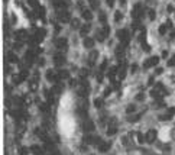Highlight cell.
<instances>
[{
	"label": "cell",
	"mask_w": 175,
	"mask_h": 155,
	"mask_svg": "<svg viewBox=\"0 0 175 155\" xmlns=\"http://www.w3.org/2000/svg\"><path fill=\"white\" fill-rule=\"evenodd\" d=\"M136 70H138V65H136V64H133V65H132V71H133V73H135V71H136Z\"/></svg>",
	"instance_id": "ee69618b"
},
{
	"label": "cell",
	"mask_w": 175,
	"mask_h": 155,
	"mask_svg": "<svg viewBox=\"0 0 175 155\" xmlns=\"http://www.w3.org/2000/svg\"><path fill=\"white\" fill-rule=\"evenodd\" d=\"M110 146H112L110 142H101V143L99 145V149H100L101 152H107V151L110 149Z\"/></svg>",
	"instance_id": "9c48e42d"
},
{
	"label": "cell",
	"mask_w": 175,
	"mask_h": 155,
	"mask_svg": "<svg viewBox=\"0 0 175 155\" xmlns=\"http://www.w3.org/2000/svg\"><path fill=\"white\" fill-rule=\"evenodd\" d=\"M69 84H71V87H72V86H75V84H77V81H75V80H71V83H69Z\"/></svg>",
	"instance_id": "bcb514c9"
},
{
	"label": "cell",
	"mask_w": 175,
	"mask_h": 155,
	"mask_svg": "<svg viewBox=\"0 0 175 155\" xmlns=\"http://www.w3.org/2000/svg\"><path fill=\"white\" fill-rule=\"evenodd\" d=\"M97 80H99V81H100V83H101V81H103V71H100V73H99V74H97Z\"/></svg>",
	"instance_id": "74e56055"
},
{
	"label": "cell",
	"mask_w": 175,
	"mask_h": 155,
	"mask_svg": "<svg viewBox=\"0 0 175 155\" xmlns=\"http://www.w3.org/2000/svg\"><path fill=\"white\" fill-rule=\"evenodd\" d=\"M94 104H96V107H101V104H103V100H101V99H97V100L94 102Z\"/></svg>",
	"instance_id": "836d02e7"
},
{
	"label": "cell",
	"mask_w": 175,
	"mask_h": 155,
	"mask_svg": "<svg viewBox=\"0 0 175 155\" xmlns=\"http://www.w3.org/2000/svg\"><path fill=\"white\" fill-rule=\"evenodd\" d=\"M93 45H94V39H91V38H85L84 39V47L85 48H93Z\"/></svg>",
	"instance_id": "7c38bea8"
},
{
	"label": "cell",
	"mask_w": 175,
	"mask_h": 155,
	"mask_svg": "<svg viewBox=\"0 0 175 155\" xmlns=\"http://www.w3.org/2000/svg\"><path fill=\"white\" fill-rule=\"evenodd\" d=\"M158 62H159V58L158 57H152V58H149L148 61H145V64H143V68H150V67H153V65H158Z\"/></svg>",
	"instance_id": "7a4b0ae2"
},
{
	"label": "cell",
	"mask_w": 175,
	"mask_h": 155,
	"mask_svg": "<svg viewBox=\"0 0 175 155\" xmlns=\"http://www.w3.org/2000/svg\"><path fill=\"white\" fill-rule=\"evenodd\" d=\"M168 65H169V67H174V65H175V57H174V58L168 62Z\"/></svg>",
	"instance_id": "ab89813d"
},
{
	"label": "cell",
	"mask_w": 175,
	"mask_h": 155,
	"mask_svg": "<svg viewBox=\"0 0 175 155\" xmlns=\"http://www.w3.org/2000/svg\"><path fill=\"white\" fill-rule=\"evenodd\" d=\"M162 73V68H156V74H161Z\"/></svg>",
	"instance_id": "7dc6e473"
},
{
	"label": "cell",
	"mask_w": 175,
	"mask_h": 155,
	"mask_svg": "<svg viewBox=\"0 0 175 155\" xmlns=\"http://www.w3.org/2000/svg\"><path fill=\"white\" fill-rule=\"evenodd\" d=\"M54 61H55V64H57L58 67H61V65L65 64V57H64L62 54H57V55L54 57Z\"/></svg>",
	"instance_id": "8992f818"
},
{
	"label": "cell",
	"mask_w": 175,
	"mask_h": 155,
	"mask_svg": "<svg viewBox=\"0 0 175 155\" xmlns=\"http://www.w3.org/2000/svg\"><path fill=\"white\" fill-rule=\"evenodd\" d=\"M96 38H97V41H104L107 38V35L104 34V31H99L97 35H96Z\"/></svg>",
	"instance_id": "2e32d148"
},
{
	"label": "cell",
	"mask_w": 175,
	"mask_h": 155,
	"mask_svg": "<svg viewBox=\"0 0 175 155\" xmlns=\"http://www.w3.org/2000/svg\"><path fill=\"white\" fill-rule=\"evenodd\" d=\"M71 26H72L74 29L80 28V19H72V22H71Z\"/></svg>",
	"instance_id": "603a6c76"
},
{
	"label": "cell",
	"mask_w": 175,
	"mask_h": 155,
	"mask_svg": "<svg viewBox=\"0 0 175 155\" xmlns=\"http://www.w3.org/2000/svg\"><path fill=\"white\" fill-rule=\"evenodd\" d=\"M16 38H18V39L26 38V32H25V31H18V32H16Z\"/></svg>",
	"instance_id": "ffe728a7"
},
{
	"label": "cell",
	"mask_w": 175,
	"mask_h": 155,
	"mask_svg": "<svg viewBox=\"0 0 175 155\" xmlns=\"http://www.w3.org/2000/svg\"><path fill=\"white\" fill-rule=\"evenodd\" d=\"M32 151H33V154H35V155H42V152H41V149H39L38 146H33V149H32Z\"/></svg>",
	"instance_id": "d6a6232c"
},
{
	"label": "cell",
	"mask_w": 175,
	"mask_h": 155,
	"mask_svg": "<svg viewBox=\"0 0 175 155\" xmlns=\"http://www.w3.org/2000/svg\"><path fill=\"white\" fill-rule=\"evenodd\" d=\"M89 31H90V25L89 23H87V25H84L82 28H81V36H84V35H87V34H89Z\"/></svg>",
	"instance_id": "ac0fdd59"
},
{
	"label": "cell",
	"mask_w": 175,
	"mask_h": 155,
	"mask_svg": "<svg viewBox=\"0 0 175 155\" xmlns=\"http://www.w3.org/2000/svg\"><path fill=\"white\" fill-rule=\"evenodd\" d=\"M29 5H31L32 8H35V9H38V8H39V3H38V0H29Z\"/></svg>",
	"instance_id": "4316f807"
},
{
	"label": "cell",
	"mask_w": 175,
	"mask_h": 155,
	"mask_svg": "<svg viewBox=\"0 0 175 155\" xmlns=\"http://www.w3.org/2000/svg\"><path fill=\"white\" fill-rule=\"evenodd\" d=\"M84 142H85V143H93V145H94V142H96V136H93V135H87V136H84Z\"/></svg>",
	"instance_id": "4fadbf2b"
},
{
	"label": "cell",
	"mask_w": 175,
	"mask_h": 155,
	"mask_svg": "<svg viewBox=\"0 0 175 155\" xmlns=\"http://www.w3.org/2000/svg\"><path fill=\"white\" fill-rule=\"evenodd\" d=\"M171 117H172V113H169V112H168V115H161V116H159L161 120H169Z\"/></svg>",
	"instance_id": "cb8c5ba5"
},
{
	"label": "cell",
	"mask_w": 175,
	"mask_h": 155,
	"mask_svg": "<svg viewBox=\"0 0 175 155\" xmlns=\"http://www.w3.org/2000/svg\"><path fill=\"white\" fill-rule=\"evenodd\" d=\"M107 2V5L110 6V8H113V5H114V0H106Z\"/></svg>",
	"instance_id": "60d3db41"
},
{
	"label": "cell",
	"mask_w": 175,
	"mask_h": 155,
	"mask_svg": "<svg viewBox=\"0 0 175 155\" xmlns=\"http://www.w3.org/2000/svg\"><path fill=\"white\" fill-rule=\"evenodd\" d=\"M162 57H163V58H166V57H168V52H166V51H163V52H162Z\"/></svg>",
	"instance_id": "f6af8a7d"
},
{
	"label": "cell",
	"mask_w": 175,
	"mask_h": 155,
	"mask_svg": "<svg viewBox=\"0 0 175 155\" xmlns=\"http://www.w3.org/2000/svg\"><path fill=\"white\" fill-rule=\"evenodd\" d=\"M52 155H61L59 152H57V151H52Z\"/></svg>",
	"instance_id": "681fc988"
},
{
	"label": "cell",
	"mask_w": 175,
	"mask_h": 155,
	"mask_svg": "<svg viewBox=\"0 0 175 155\" xmlns=\"http://www.w3.org/2000/svg\"><path fill=\"white\" fill-rule=\"evenodd\" d=\"M97 57H99V52H97V51H93V52L90 54V58H89V62H90V65H93V64L96 62Z\"/></svg>",
	"instance_id": "8fae6325"
},
{
	"label": "cell",
	"mask_w": 175,
	"mask_h": 155,
	"mask_svg": "<svg viewBox=\"0 0 175 155\" xmlns=\"http://www.w3.org/2000/svg\"><path fill=\"white\" fill-rule=\"evenodd\" d=\"M54 90H55V93H59V91H62V86H59V84H57V86L54 87Z\"/></svg>",
	"instance_id": "d590c367"
},
{
	"label": "cell",
	"mask_w": 175,
	"mask_h": 155,
	"mask_svg": "<svg viewBox=\"0 0 175 155\" xmlns=\"http://www.w3.org/2000/svg\"><path fill=\"white\" fill-rule=\"evenodd\" d=\"M135 110H136V106L135 104H129L127 106V113H133Z\"/></svg>",
	"instance_id": "f546056e"
},
{
	"label": "cell",
	"mask_w": 175,
	"mask_h": 155,
	"mask_svg": "<svg viewBox=\"0 0 175 155\" xmlns=\"http://www.w3.org/2000/svg\"><path fill=\"white\" fill-rule=\"evenodd\" d=\"M175 38V31H172V34H171V39H174Z\"/></svg>",
	"instance_id": "c3c4849f"
},
{
	"label": "cell",
	"mask_w": 175,
	"mask_h": 155,
	"mask_svg": "<svg viewBox=\"0 0 175 155\" xmlns=\"http://www.w3.org/2000/svg\"><path fill=\"white\" fill-rule=\"evenodd\" d=\"M140 116H142L140 113H139V115H135V116H129V120H130V122H138V120L140 119Z\"/></svg>",
	"instance_id": "d4e9b609"
},
{
	"label": "cell",
	"mask_w": 175,
	"mask_h": 155,
	"mask_svg": "<svg viewBox=\"0 0 175 155\" xmlns=\"http://www.w3.org/2000/svg\"><path fill=\"white\" fill-rule=\"evenodd\" d=\"M78 94H80L81 97H82V96L85 97V96H87V88H80V90H78Z\"/></svg>",
	"instance_id": "1f68e13d"
},
{
	"label": "cell",
	"mask_w": 175,
	"mask_h": 155,
	"mask_svg": "<svg viewBox=\"0 0 175 155\" xmlns=\"http://www.w3.org/2000/svg\"><path fill=\"white\" fill-rule=\"evenodd\" d=\"M7 60H9V62H12V64L18 62V57H16L15 54H12V52H10V54L7 55Z\"/></svg>",
	"instance_id": "d6986e66"
},
{
	"label": "cell",
	"mask_w": 175,
	"mask_h": 155,
	"mask_svg": "<svg viewBox=\"0 0 175 155\" xmlns=\"http://www.w3.org/2000/svg\"><path fill=\"white\" fill-rule=\"evenodd\" d=\"M103 31H104V34L109 36V34H110V28H109V25H104V28H103Z\"/></svg>",
	"instance_id": "e575fe53"
},
{
	"label": "cell",
	"mask_w": 175,
	"mask_h": 155,
	"mask_svg": "<svg viewBox=\"0 0 175 155\" xmlns=\"http://www.w3.org/2000/svg\"><path fill=\"white\" fill-rule=\"evenodd\" d=\"M166 29H168V26L161 25V26H159V34H161V35H165V34H166Z\"/></svg>",
	"instance_id": "83f0119b"
},
{
	"label": "cell",
	"mask_w": 175,
	"mask_h": 155,
	"mask_svg": "<svg viewBox=\"0 0 175 155\" xmlns=\"http://www.w3.org/2000/svg\"><path fill=\"white\" fill-rule=\"evenodd\" d=\"M136 99H138V100H143V93H139Z\"/></svg>",
	"instance_id": "b9f144b4"
},
{
	"label": "cell",
	"mask_w": 175,
	"mask_h": 155,
	"mask_svg": "<svg viewBox=\"0 0 175 155\" xmlns=\"http://www.w3.org/2000/svg\"><path fill=\"white\" fill-rule=\"evenodd\" d=\"M156 139V130H153V129H150L148 133H146V142H149V143H152L153 141Z\"/></svg>",
	"instance_id": "52a82bcc"
},
{
	"label": "cell",
	"mask_w": 175,
	"mask_h": 155,
	"mask_svg": "<svg viewBox=\"0 0 175 155\" xmlns=\"http://www.w3.org/2000/svg\"><path fill=\"white\" fill-rule=\"evenodd\" d=\"M100 22H101L103 25H106V22H107V16H106L104 12H100Z\"/></svg>",
	"instance_id": "44dd1931"
},
{
	"label": "cell",
	"mask_w": 175,
	"mask_h": 155,
	"mask_svg": "<svg viewBox=\"0 0 175 155\" xmlns=\"http://www.w3.org/2000/svg\"><path fill=\"white\" fill-rule=\"evenodd\" d=\"M87 74H89V71H87V70H81V75H87Z\"/></svg>",
	"instance_id": "7bdbcfd3"
},
{
	"label": "cell",
	"mask_w": 175,
	"mask_h": 155,
	"mask_svg": "<svg viewBox=\"0 0 175 155\" xmlns=\"http://www.w3.org/2000/svg\"><path fill=\"white\" fill-rule=\"evenodd\" d=\"M25 58H26V60H28L29 62H32V61H33V54H32V52H28Z\"/></svg>",
	"instance_id": "4dcf8cb0"
},
{
	"label": "cell",
	"mask_w": 175,
	"mask_h": 155,
	"mask_svg": "<svg viewBox=\"0 0 175 155\" xmlns=\"http://www.w3.org/2000/svg\"><path fill=\"white\" fill-rule=\"evenodd\" d=\"M81 15H82V18H84L85 21H91V19H93V13H91L89 9H84V10L81 12Z\"/></svg>",
	"instance_id": "30bf717a"
},
{
	"label": "cell",
	"mask_w": 175,
	"mask_h": 155,
	"mask_svg": "<svg viewBox=\"0 0 175 155\" xmlns=\"http://www.w3.org/2000/svg\"><path fill=\"white\" fill-rule=\"evenodd\" d=\"M117 38H119V39H122L123 42H127V39H129V32H127L126 29L117 31Z\"/></svg>",
	"instance_id": "3957f363"
},
{
	"label": "cell",
	"mask_w": 175,
	"mask_h": 155,
	"mask_svg": "<svg viewBox=\"0 0 175 155\" xmlns=\"http://www.w3.org/2000/svg\"><path fill=\"white\" fill-rule=\"evenodd\" d=\"M94 128H96V126H94V123H93L91 120H87V122L82 125V129H84L85 132H91V130H94Z\"/></svg>",
	"instance_id": "ba28073f"
},
{
	"label": "cell",
	"mask_w": 175,
	"mask_h": 155,
	"mask_svg": "<svg viewBox=\"0 0 175 155\" xmlns=\"http://www.w3.org/2000/svg\"><path fill=\"white\" fill-rule=\"evenodd\" d=\"M155 16H156L155 10H150V12H149V18H150V21H153V19H155Z\"/></svg>",
	"instance_id": "8d00e7d4"
},
{
	"label": "cell",
	"mask_w": 175,
	"mask_h": 155,
	"mask_svg": "<svg viewBox=\"0 0 175 155\" xmlns=\"http://www.w3.org/2000/svg\"><path fill=\"white\" fill-rule=\"evenodd\" d=\"M89 2H90V5H91L93 9H97L99 8V0H89Z\"/></svg>",
	"instance_id": "484cf974"
},
{
	"label": "cell",
	"mask_w": 175,
	"mask_h": 155,
	"mask_svg": "<svg viewBox=\"0 0 175 155\" xmlns=\"http://www.w3.org/2000/svg\"><path fill=\"white\" fill-rule=\"evenodd\" d=\"M57 77H58V75H55L52 71H48V73H46V78H48V81L55 83V81H57Z\"/></svg>",
	"instance_id": "9a60e30c"
},
{
	"label": "cell",
	"mask_w": 175,
	"mask_h": 155,
	"mask_svg": "<svg viewBox=\"0 0 175 155\" xmlns=\"http://www.w3.org/2000/svg\"><path fill=\"white\" fill-rule=\"evenodd\" d=\"M68 77H69V73L65 71V70H61V71L58 73V78H61V80H65V78H68Z\"/></svg>",
	"instance_id": "5bb4252c"
},
{
	"label": "cell",
	"mask_w": 175,
	"mask_h": 155,
	"mask_svg": "<svg viewBox=\"0 0 175 155\" xmlns=\"http://www.w3.org/2000/svg\"><path fill=\"white\" fill-rule=\"evenodd\" d=\"M125 75H126V67H125V65H122V67L119 68V78H120V80H123V78H125Z\"/></svg>",
	"instance_id": "e0dca14e"
},
{
	"label": "cell",
	"mask_w": 175,
	"mask_h": 155,
	"mask_svg": "<svg viewBox=\"0 0 175 155\" xmlns=\"http://www.w3.org/2000/svg\"><path fill=\"white\" fill-rule=\"evenodd\" d=\"M138 141H139V142H143V141H146V138H143V135L139 133V135H138Z\"/></svg>",
	"instance_id": "f35d334b"
},
{
	"label": "cell",
	"mask_w": 175,
	"mask_h": 155,
	"mask_svg": "<svg viewBox=\"0 0 175 155\" xmlns=\"http://www.w3.org/2000/svg\"><path fill=\"white\" fill-rule=\"evenodd\" d=\"M57 48H58L59 51H65V49H67V39H65V38L57 39Z\"/></svg>",
	"instance_id": "277c9868"
},
{
	"label": "cell",
	"mask_w": 175,
	"mask_h": 155,
	"mask_svg": "<svg viewBox=\"0 0 175 155\" xmlns=\"http://www.w3.org/2000/svg\"><path fill=\"white\" fill-rule=\"evenodd\" d=\"M142 15H143L142 6H140V5H136V6H135V9H133V18H135V19L138 21V19H139V18H140Z\"/></svg>",
	"instance_id": "5b68a950"
},
{
	"label": "cell",
	"mask_w": 175,
	"mask_h": 155,
	"mask_svg": "<svg viewBox=\"0 0 175 155\" xmlns=\"http://www.w3.org/2000/svg\"><path fill=\"white\" fill-rule=\"evenodd\" d=\"M116 132H117V129H116L114 126H112V128H109V129H107V135H114Z\"/></svg>",
	"instance_id": "f1b7e54d"
},
{
	"label": "cell",
	"mask_w": 175,
	"mask_h": 155,
	"mask_svg": "<svg viewBox=\"0 0 175 155\" xmlns=\"http://www.w3.org/2000/svg\"><path fill=\"white\" fill-rule=\"evenodd\" d=\"M122 19H123V13H122V12H116V13H114V21H116V22H120Z\"/></svg>",
	"instance_id": "7402d4cb"
},
{
	"label": "cell",
	"mask_w": 175,
	"mask_h": 155,
	"mask_svg": "<svg viewBox=\"0 0 175 155\" xmlns=\"http://www.w3.org/2000/svg\"><path fill=\"white\" fill-rule=\"evenodd\" d=\"M58 19L61 23H67L71 21V15L67 12V10H58Z\"/></svg>",
	"instance_id": "6da1fadb"
}]
</instances>
